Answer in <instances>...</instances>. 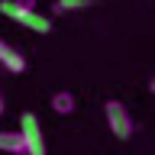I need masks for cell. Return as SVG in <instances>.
<instances>
[{
    "mask_svg": "<svg viewBox=\"0 0 155 155\" xmlns=\"http://www.w3.org/2000/svg\"><path fill=\"white\" fill-rule=\"evenodd\" d=\"M0 65L7 68L10 74H23L26 71V55L19 48H13L7 39H0Z\"/></svg>",
    "mask_w": 155,
    "mask_h": 155,
    "instance_id": "cell-4",
    "label": "cell"
},
{
    "mask_svg": "<svg viewBox=\"0 0 155 155\" xmlns=\"http://www.w3.org/2000/svg\"><path fill=\"white\" fill-rule=\"evenodd\" d=\"M48 107H52L58 116H68V113L78 107V100H74V94H71V91H55V94H52V100H48Z\"/></svg>",
    "mask_w": 155,
    "mask_h": 155,
    "instance_id": "cell-6",
    "label": "cell"
},
{
    "mask_svg": "<svg viewBox=\"0 0 155 155\" xmlns=\"http://www.w3.org/2000/svg\"><path fill=\"white\" fill-rule=\"evenodd\" d=\"M0 152L7 155H26V139L19 129H3L0 133Z\"/></svg>",
    "mask_w": 155,
    "mask_h": 155,
    "instance_id": "cell-5",
    "label": "cell"
},
{
    "mask_svg": "<svg viewBox=\"0 0 155 155\" xmlns=\"http://www.w3.org/2000/svg\"><path fill=\"white\" fill-rule=\"evenodd\" d=\"M97 0H55V13H74V10H87V7H94Z\"/></svg>",
    "mask_w": 155,
    "mask_h": 155,
    "instance_id": "cell-7",
    "label": "cell"
},
{
    "mask_svg": "<svg viewBox=\"0 0 155 155\" xmlns=\"http://www.w3.org/2000/svg\"><path fill=\"white\" fill-rule=\"evenodd\" d=\"M149 91H152V94H155V78H152V81H149Z\"/></svg>",
    "mask_w": 155,
    "mask_h": 155,
    "instance_id": "cell-10",
    "label": "cell"
},
{
    "mask_svg": "<svg viewBox=\"0 0 155 155\" xmlns=\"http://www.w3.org/2000/svg\"><path fill=\"white\" fill-rule=\"evenodd\" d=\"M0 13L10 16V19H16L19 26L32 29V32H52V19L48 16H42L36 10H23V7H16L13 0H3V3H0Z\"/></svg>",
    "mask_w": 155,
    "mask_h": 155,
    "instance_id": "cell-2",
    "label": "cell"
},
{
    "mask_svg": "<svg viewBox=\"0 0 155 155\" xmlns=\"http://www.w3.org/2000/svg\"><path fill=\"white\" fill-rule=\"evenodd\" d=\"M19 133L26 139V155H45L48 145H45V136H42V123H39L36 113H23L19 116Z\"/></svg>",
    "mask_w": 155,
    "mask_h": 155,
    "instance_id": "cell-3",
    "label": "cell"
},
{
    "mask_svg": "<svg viewBox=\"0 0 155 155\" xmlns=\"http://www.w3.org/2000/svg\"><path fill=\"white\" fill-rule=\"evenodd\" d=\"M3 110H7V100H3V94H0V116H3Z\"/></svg>",
    "mask_w": 155,
    "mask_h": 155,
    "instance_id": "cell-9",
    "label": "cell"
},
{
    "mask_svg": "<svg viewBox=\"0 0 155 155\" xmlns=\"http://www.w3.org/2000/svg\"><path fill=\"white\" fill-rule=\"evenodd\" d=\"M104 120H107L110 133H113L120 142H129V139H133V116H129V110H126L120 100H107L104 104Z\"/></svg>",
    "mask_w": 155,
    "mask_h": 155,
    "instance_id": "cell-1",
    "label": "cell"
},
{
    "mask_svg": "<svg viewBox=\"0 0 155 155\" xmlns=\"http://www.w3.org/2000/svg\"><path fill=\"white\" fill-rule=\"evenodd\" d=\"M16 7H23V10H36V0H13Z\"/></svg>",
    "mask_w": 155,
    "mask_h": 155,
    "instance_id": "cell-8",
    "label": "cell"
}]
</instances>
